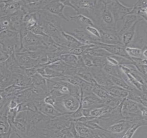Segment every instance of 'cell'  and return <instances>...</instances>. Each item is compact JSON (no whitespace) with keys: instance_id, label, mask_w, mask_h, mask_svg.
<instances>
[{"instance_id":"cell-1","label":"cell","mask_w":147,"mask_h":138,"mask_svg":"<svg viewBox=\"0 0 147 138\" xmlns=\"http://www.w3.org/2000/svg\"><path fill=\"white\" fill-rule=\"evenodd\" d=\"M37 14L38 24L42 27L45 32L57 44L69 47V44L63 35L64 31L63 29V20L45 9L37 12Z\"/></svg>"},{"instance_id":"cell-2","label":"cell","mask_w":147,"mask_h":138,"mask_svg":"<svg viewBox=\"0 0 147 138\" xmlns=\"http://www.w3.org/2000/svg\"><path fill=\"white\" fill-rule=\"evenodd\" d=\"M92 20L94 26L99 30L117 31V26L109 8L108 1H97Z\"/></svg>"},{"instance_id":"cell-3","label":"cell","mask_w":147,"mask_h":138,"mask_svg":"<svg viewBox=\"0 0 147 138\" xmlns=\"http://www.w3.org/2000/svg\"><path fill=\"white\" fill-rule=\"evenodd\" d=\"M55 108L62 114H71L80 108L81 100L71 95H65L55 99Z\"/></svg>"},{"instance_id":"cell-4","label":"cell","mask_w":147,"mask_h":138,"mask_svg":"<svg viewBox=\"0 0 147 138\" xmlns=\"http://www.w3.org/2000/svg\"><path fill=\"white\" fill-rule=\"evenodd\" d=\"M108 2L117 28L119 22H121L125 16L130 14L132 6H126L119 1H108Z\"/></svg>"},{"instance_id":"cell-5","label":"cell","mask_w":147,"mask_h":138,"mask_svg":"<svg viewBox=\"0 0 147 138\" xmlns=\"http://www.w3.org/2000/svg\"><path fill=\"white\" fill-rule=\"evenodd\" d=\"M129 46L138 47L142 50L147 47V22L143 19L138 23L135 37Z\"/></svg>"},{"instance_id":"cell-6","label":"cell","mask_w":147,"mask_h":138,"mask_svg":"<svg viewBox=\"0 0 147 138\" xmlns=\"http://www.w3.org/2000/svg\"><path fill=\"white\" fill-rule=\"evenodd\" d=\"M76 9V14L86 16L92 20L97 1L78 0L71 1Z\"/></svg>"},{"instance_id":"cell-7","label":"cell","mask_w":147,"mask_h":138,"mask_svg":"<svg viewBox=\"0 0 147 138\" xmlns=\"http://www.w3.org/2000/svg\"><path fill=\"white\" fill-rule=\"evenodd\" d=\"M22 1H0L1 17L9 16L21 9Z\"/></svg>"},{"instance_id":"cell-8","label":"cell","mask_w":147,"mask_h":138,"mask_svg":"<svg viewBox=\"0 0 147 138\" xmlns=\"http://www.w3.org/2000/svg\"><path fill=\"white\" fill-rule=\"evenodd\" d=\"M51 1H32L26 0L22 1V7L21 9L26 14L37 13L44 9L45 6Z\"/></svg>"},{"instance_id":"cell-9","label":"cell","mask_w":147,"mask_h":138,"mask_svg":"<svg viewBox=\"0 0 147 138\" xmlns=\"http://www.w3.org/2000/svg\"><path fill=\"white\" fill-rule=\"evenodd\" d=\"M67 33L74 37L78 41L83 45H96L100 42V40L88 33L85 29H74L72 32L66 31Z\"/></svg>"},{"instance_id":"cell-10","label":"cell","mask_w":147,"mask_h":138,"mask_svg":"<svg viewBox=\"0 0 147 138\" xmlns=\"http://www.w3.org/2000/svg\"><path fill=\"white\" fill-rule=\"evenodd\" d=\"M90 70L95 81L99 85L104 87H108L114 85L109 75L103 68L92 67L90 68Z\"/></svg>"},{"instance_id":"cell-11","label":"cell","mask_w":147,"mask_h":138,"mask_svg":"<svg viewBox=\"0 0 147 138\" xmlns=\"http://www.w3.org/2000/svg\"><path fill=\"white\" fill-rule=\"evenodd\" d=\"M66 7L61 1H51L44 9L58 16L63 20L69 22V19L65 15L64 13Z\"/></svg>"},{"instance_id":"cell-12","label":"cell","mask_w":147,"mask_h":138,"mask_svg":"<svg viewBox=\"0 0 147 138\" xmlns=\"http://www.w3.org/2000/svg\"><path fill=\"white\" fill-rule=\"evenodd\" d=\"M99 30L101 34L100 43L107 45H123L121 37L117 31Z\"/></svg>"},{"instance_id":"cell-13","label":"cell","mask_w":147,"mask_h":138,"mask_svg":"<svg viewBox=\"0 0 147 138\" xmlns=\"http://www.w3.org/2000/svg\"><path fill=\"white\" fill-rule=\"evenodd\" d=\"M81 102L83 108L88 109L91 110L106 105L104 101L99 98L93 93L85 97H83L82 94Z\"/></svg>"},{"instance_id":"cell-14","label":"cell","mask_w":147,"mask_h":138,"mask_svg":"<svg viewBox=\"0 0 147 138\" xmlns=\"http://www.w3.org/2000/svg\"><path fill=\"white\" fill-rule=\"evenodd\" d=\"M38 110L41 113L50 118H55L62 114L54 106L45 102L43 100L34 101Z\"/></svg>"},{"instance_id":"cell-15","label":"cell","mask_w":147,"mask_h":138,"mask_svg":"<svg viewBox=\"0 0 147 138\" xmlns=\"http://www.w3.org/2000/svg\"><path fill=\"white\" fill-rule=\"evenodd\" d=\"M95 45L98 47L105 49L112 55L120 56L131 59L126 53L125 51L126 47H125L123 45H107L102 44L100 42H98Z\"/></svg>"},{"instance_id":"cell-16","label":"cell","mask_w":147,"mask_h":138,"mask_svg":"<svg viewBox=\"0 0 147 138\" xmlns=\"http://www.w3.org/2000/svg\"><path fill=\"white\" fill-rule=\"evenodd\" d=\"M25 13L20 9L15 14L10 16L11 27L10 30L19 32L24 24V18Z\"/></svg>"},{"instance_id":"cell-17","label":"cell","mask_w":147,"mask_h":138,"mask_svg":"<svg viewBox=\"0 0 147 138\" xmlns=\"http://www.w3.org/2000/svg\"><path fill=\"white\" fill-rule=\"evenodd\" d=\"M133 122L128 121L124 119L112 124L107 128V130L113 134L123 135L127 129L131 125Z\"/></svg>"},{"instance_id":"cell-18","label":"cell","mask_w":147,"mask_h":138,"mask_svg":"<svg viewBox=\"0 0 147 138\" xmlns=\"http://www.w3.org/2000/svg\"><path fill=\"white\" fill-rule=\"evenodd\" d=\"M16 56L20 66L24 69L37 67L40 64L38 60L32 58L25 54L16 53Z\"/></svg>"},{"instance_id":"cell-19","label":"cell","mask_w":147,"mask_h":138,"mask_svg":"<svg viewBox=\"0 0 147 138\" xmlns=\"http://www.w3.org/2000/svg\"><path fill=\"white\" fill-rule=\"evenodd\" d=\"M141 17L136 15L130 14L127 15L121 22L120 28L117 31L119 36L121 37L122 34L126 32L131 27L133 24L137 21Z\"/></svg>"},{"instance_id":"cell-20","label":"cell","mask_w":147,"mask_h":138,"mask_svg":"<svg viewBox=\"0 0 147 138\" xmlns=\"http://www.w3.org/2000/svg\"><path fill=\"white\" fill-rule=\"evenodd\" d=\"M68 17L70 20L77 24L81 29H85L88 26H94L92 20L83 15L76 14Z\"/></svg>"},{"instance_id":"cell-21","label":"cell","mask_w":147,"mask_h":138,"mask_svg":"<svg viewBox=\"0 0 147 138\" xmlns=\"http://www.w3.org/2000/svg\"><path fill=\"white\" fill-rule=\"evenodd\" d=\"M142 18L139 19L136 22L133 26L130 28L126 32H125L121 36V41L123 45L125 47L129 46L132 42L135 37L136 34V26L138 22L142 20Z\"/></svg>"},{"instance_id":"cell-22","label":"cell","mask_w":147,"mask_h":138,"mask_svg":"<svg viewBox=\"0 0 147 138\" xmlns=\"http://www.w3.org/2000/svg\"><path fill=\"white\" fill-rule=\"evenodd\" d=\"M105 88L112 96L124 99L127 98L129 95V91L115 85Z\"/></svg>"},{"instance_id":"cell-23","label":"cell","mask_w":147,"mask_h":138,"mask_svg":"<svg viewBox=\"0 0 147 138\" xmlns=\"http://www.w3.org/2000/svg\"><path fill=\"white\" fill-rule=\"evenodd\" d=\"M75 123L76 127L80 137L94 138L95 133L94 129L86 126L82 122H75Z\"/></svg>"},{"instance_id":"cell-24","label":"cell","mask_w":147,"mask_h":138,"mask_svg":"<svg viewBox=\"0 0 147 138\" xmlns=\"http://www.w3.org/2000/svg\"><path fill=\"white\" fill-rule=\"evenodd\" d=\"M32 85L37 86L42 89L49 95V90L47 86V79L38 73H36L31 77Z\"/></svg>"},{"instance_id":"cell-25","label":"cell","mask_w":147,"mask_h":138,"mask_svg":"<svg viewBox=\"0 0 147 138\" xmlns=\"http://www.w3.org/2000/svg\"><path fill=\"white\" fill-rule=\"evenodd\" d=\"M145 126V123L143 120H140L138 121L134 122L127 129L124 133L122 135L121 138H131L133 137L135 133L138 129L142 126Z\"/></svg>"},{"instance_id":"cell-26","label":"cell","mask_w":147,"mask_h":138,"mask_svg":"<svg viewBox=\"0 0 147 138\" xmlns=\"http://www.w3.org/2000/svg\"><path fill=\"white\" fill-rule=\"evenodd\" d=\"M24 25L30 31L34 26L38 23L37 14V13L26 14L24 18Z\"/></svg>"},{"instance_id":"cell-27","label":"cell","mask_w":147,"mask_h":138,"mask_svg":"<svg viewBox=\"0 0 147 138\" xmlns=\"http://www.w3.org/2000/svg\"><path fill=\"white\" fill-rule=\"evenodd\" d=\"M92 92L99 98L104 101V102L111 96L105 87L99 85L98 84L94 85Z\"/></svg>"},{"instance_id":"cell-28","label":"cell","mask_w":147,"mask_h":138,"mask_svg":"<svg viewBox=\"0 0 147 138\" xmlns=\"http://www.w3.org/2000/svg\"><path fill=\"white\" fill-rule=\"evenodd\" d=\"M103 69L108 75L110 76L122 78L123 72L121 70L119 66L112 65L107 62L106 64Z\"/></svg>"},{"instance_id":"cell-29","label":"cell","mask_w":147,"mask_h":138,"mask_svg":"<svg viewBox=\"0 0 147 138\" xmlns=\"http://www.w3.org/2000/svg\"><path fill=\"white\" fill-rule=\"evenodd\" d=\"M60 59L66 64L76 67L79 61V56L68 53L61 55Z\"/></svg>"},{"instance_id":"cell-30","label":"cell","mask_w":147,"mask_h":138,"mask_svg":"<svg viewBox=\"0 0 147 138\" xmlns=\"http://www.w3.org/2000/svg\"><path fill=\"white\" fill-rule=\"evenodd\" d=\"M109 76H110V78H111L112 82L115 85L122 87L129 91L133 90L134 89H136V88L129 85V83L122 78L115 76H110V75H109Z\"/></svg>"},{"instance_id":"cell-31","label":"cell","mask_w":147,"mask_h":138,"mask_svg":"<svg viewBox=\"0 0 147 138\" xmlns=\"http://www.w3.org/2000/svg\"><path fill=\"white\" fill-rule=\"evenodd\" d=\"M113 110L109 106L107 105H105L100 108H96L92 110L90 112L91 116L95 117L96 118H99L102 117L106 114L110 112Z\"/></svg>"},{"instance_id":"cell-32","label":"cell","mask_w":147,"mask_h":138,"mask_svg":"<svg viewBox=\"0 0 147 138\" xmlns=\"http://www.w3.org/2000/svg\"><path fill=\"white\" fill-rule=\"evenodd\" d=\"M125 51L128 56L132 59L143 58L142 50L138 47L127 46L125 47Z\"/></svg>"},{"instance_id":"cell-33","label":"cell","mask_w":147,"mask_h":138,"mask_svg":"<svg viewBox=\"0 0 147 138\" xmlns=\"http://www.w3.org/2000/svg\"><path fill=\"white\" fill-rule=\"evenodd\" d=\"M88 53H89L94 57H103L105 58L112 55L105 49L101 47H98L96 45L94 48H93Z\"/></svg>"},{"instance_id":"cell-34","label":"cell","mask_w":147,"mask_h":138,"mask_svg":"<svg viewBox=\"0 0 147 138\" xmlns=\"http://www.w3.org/2000/svg\"><path fill=\"white\" fill-rule=\"evenodd\" d=\"M62 34L66 40L68 42L69 44V47L70 49L75 48V47H77L83 45V44H82L80 41H78L73 35L68 33L66 31H63V32Z\"/></svg>"},{"instance_id":"cell-35","label":"cell","mask_w":147,"mask_h":138,"mask_svg":"<svg viewBox=\"0 0 147 138\" xmlns=\"http://www.w3.org/2000/svg\"><path fill=\"white\" fill-rule=\"evenodd\" d=\"M91 56L93 64L94 67L103 68L107 63V58L103 57H94L92 55Z\"/></svg>"},{"instance_id":"cell-36","label":"cell","mask_w":147,"mask_h":138,"mask_svg":"<svg viewBox=\"0 0 147 138\" xmlns=\"http://www.w3.org/2000/svg\"><path fill=\"white\" fill-rule=\"evenodd\" d=\"M147 7V0L137 1L132 6V9L130 14L136 15L138 10Z\"/></svg>"},{"instance_id":"cell-37","label":"cell","mask_w":147,"mask_h":138,"mask_svg":"<svg viewBox=\"0 0 147 138\" xmlns=\"http://www.w3.org/2000/svg\"><path fill=\"white\" fill-rule=\"evenodd\" d=\"M10 27L11 22L10 16L1 17V32L10 30Z\"/></svg>"},{"instance_id":"cell-38","label":"cell","mask_w":147,"mask_h":138,"mask_svg":"<svg viewBox=\"0 0 147 138\" xmlns=\"http://www.w3.org/2000/svg\"><path fill=\"white\" fill-rule=\"evenodd\" d=\"M85 29L92 36L100 40L101 37L100 31L95 26H88Z\"/></svg>"},{"instance_id":"cell-39","label":"cell","mask_w":147,"mask_h":138,"mask_svg":"<svg viewBox=\"0 0 147 138\" xmlns=\"http://www.w3.org/2000/svg\"><path fill=\"white\" fill-rule=\"evenodd\" d=\"M30 31L35 34L40 35V36H46L48 35L45 32L42 28L38 24V23L32 28Z\"/></svg>"},{"instance_id":"cell-40","label":"cell","mask_w":147,"mask_h":138,"mask_svg":"<svg viewBox=\"0 0 147 138\" xmlns=\"http://www.w3.org/2000/svg\"><path fill=\"white\" fill-rule=\"evenodd\" d=\"M44 101L46 103L53 106H55V99L49 94L46 96L44 99Z\"/></svg>"},{"instance_id":"cell-41","label":"cell","mask_w":147,"mask_h":138,"mask_svg":"<svg viewBox=\"0 0 147 138\" xmlns=\"http://www.w3.org/2000/svg\"><path fill=\"white\" fill-rule=\"evenodd\" d=\"M10 56V55L5 51L1 48V55H0L1 63L5 62L9 58Z\"/></svg>"},{"instance_id":"cell-42","label":"cell","mask_w":147,"mask_h":138,"mask_svg":"<svg viewBox=\"0 0 147 138\" xmlns=\"http://www.w3.org/2000/svg\"><path fill=\"white\" fill-rule=\"evenodd\" d=\"M19 103L17 101V100L13 98L10 101L9 103V108L10 109H14L17 108L18 105H19Z\"/></svg>"},{"instance_id":"cell-43","label":"cell","mask_w":147,"mask_h":138,"mask_svg":"<svg viewBox=\"0 0 147 138\" xmlns=\"http://www.w3.org/2000/svg\"><path fill=\"white\" fill-rule=\"evenodd\" d=\"M61 1L66 7H69L73 9L76 12V8L75 6L73 5V3L71 2V1Z\"/></svg>"},{"instance_id":"cell-44","label":"cell","mask_w":147,"mask_h":138,"mask_svg":"<svg viewBox=\"0 0 147 138\" xmlns=\"http://www.w3.org/2000/svg\"><path fill=\"white\" fill-rule=\"evenodd\" d=\"M91 110L88 109L83 108H82V115H83V116H91V115H90Z\"/></svg>"},{"instance_id":"cell-45","label":"cell","mask_w":147,"mask_h":138,"mask_svg":"<svg viewBox=\"0 0 147 138\" xmlns=\"http://www.w3.org/2000/svg\"><path fill=\"white\" fill-rule=\"evenodd\" d=\"M142 56L143 58L147 60V47H144L142 49Z\"/></svg>"}]
</instances>
